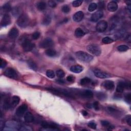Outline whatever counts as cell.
Masks as SVG:
<instances>
[{
  "label": "cell",
  "mask_w": 131,
  "mask_h": 131,
  "mask_svg": "<svg viewBox=\"0 0 131 131\" xmlns=\"http://www.w3.org/2000/svg\"><path fill=\"white\" fill-rule=\"evenodd\" d=\"M75 55L79 60L85 63H90L93 59V57L92 55L84 52V51H78V52H76Z\"/></svg>",
  "instance_id": "6da1fadb"
},
{
  "label": "cell",
  "mask_w": 131,
  "mask_h": 131,
  "mask_svg": "<svg viewBox=\"0 0 131 131\" xmlns=\"http://www.w3.org/2000/svg\"><path fill=\"white\" fill-rule=\"evenodd\" d=\"M29 20L27 15L26 14H22V15L18 17L17 21V24L18 26L22 28H24L28 26L29 25Z\"/></svg>",
  "instance_id": "7a4b0ae2"
},
{
  "label": "cell",
  "mask_w": 131,
  "mask_h": 131,
  "mask_svg": "<svg viewBox=\"0 0 131 131\" xmlns=\"http://www.w3.org/2000/svg\"><path fill=\"white\" fill-rule=\"evenodd\" d=\"M87 48L89 52L95 56H99L101 53L100 47L97 44H91L89 45Z\"/></svg>",
  "instance_id": "3957f363"
},
{
  "label": "cell",
  "mask_w": 131,
  "mask_h": 131,
  "mask_svg": "<svg viewBox=\"0 0 131 131\" xmlns=\"http://www.w3.org/2000/svg\"><path fill=\"white\" fill-rule=\"evenodd\" d=\"M22 45L23 49L26 52H29L34 47L33 44H32V42L28 39H25L23 41Z\"/></svg>",
  "instance_id": "277c9868"
},
{
  "label": "cell",
  "mask_w": 131,
  "mask_h": 131,
  "mask_svg": "<svg viewBox=\"0 0 131 131\" xmlns=\"http://www.w3.org/2000/svg\"><path fill=\"white\" fill-rule=\"evenodd\" d=\"M54 42L52 40L49 38H47L41 41L40 44V47L43 48H48L53 47Z\"/></svg>",
  "instance_id": "5b68a950"
},
{
  "label": "cell",
  "mask_w": 131,
  "mask_h": 131,
  "mask_svg": "<svg viewBox=\"0 0 131 131\" xmlns=\"http://www.w3.org/2000/svg\"><path fill=\"white\" fill-rule=\"evenodd\" d=\"M107 23L104 21H100L98 22L96 26V30L99 32H103L105 31L107 28Z\"/></svg>",
  "instance_id": "8992f818"
},
{
  "label": "cell",
  "mask_w": 131,
  "mask_h": 131,
  "mask_svg": "<svg viewBox=\"0 0 131 131\" xmlns=\"http://www.w3.org/2000/svg\"><path fill=\"white\" fill-rule=\"evenodd\" d=\"M4 74L7 77L10 78L16 79L17 77V74L16 71L11 68H7L5 71Z\"/></svg>",
  "instance_id": "52a82bcc"
},
{
  "label": "cell",
  "mask_w": 131,
  "mask_h": 131,
  "mask_svg": "<svg viewBox=\"0 0 131 131\" xmlns=\"http://www.w3.org/2000/svg\"><path fill=\"white\" fill-rule=\"evenodd\" d=\"M130 87L131 85L130 83L128 84L127 82H119L116 87V92L118 93H123L125 88H130Z\"/></svg>",
  "instance_id": "ba28073f"
},
{
  "label": "cell",
  "mask_w": 131,
  "mask_h": 131,
  "mask_svg": "<svg viewBox=\"0 0 131 131\" xmlns=\"http://www.w3.org/2000/svg\"><path fill=\"white\" fill-rule=\"evenodd\" d=\"M104 16V13L102 11L98 10L92 15L91 17V21L93 22H96L99 21Z\"/></svg>",
  "instance_id": "9c48e42d"
},
{
  "label": "cell",
  "mask_w": 131,
  "mask_h": 131,
  "mask_svg": "<svg viewBox=\"0 0 131 131\" xmlns=\"http://www.w3.org/2000/svg\"><path fill=\"white\" fill-rule=\"evenodd\" d=\"M10 23H11L10 16L7 13L5 14L1 22V27H6L9 25H10Z\"/></svg>",
  "instance_id": "30bf717a"
},
{
  "label": "cell",
  "mask_w": 131,
  "mask_h": 131,
  "mask_svg": "<svg viewBox=\"0 0 131 131\" xmlns=\"http://www.w3.org/2000/svg\"><path fill=\"white\" fill-rule=\"evenodd\" d=\"M28 109V106L26 105L25 104H23L20 106L18 108L16 109V114L17 116L21 117L23 115H24L25 113V112Z\"/></svg>",
  "instance_id": "8fae6325"
},
{
  "label": "cell",
  "mask_w": 131,
  "mask_h": 131,
  "mask_svg": "<svg viewBox=\"0 0 131 131\" xmlns=\"http://www.w3.org/2000/svg\"><path fill=\"white\" fill-rule=\"evenodd\" d=\"M94 73L96 77L101 79L109 78V77H110V75L109 74H107L105 72H103L99 70H95L94 71Z\"/></svg>",
  "instance_id": "7c38bea8"
},
{
  "label": "cell",
  "mask_w": 131,
  "mask_h": 131,
  "mask_svg": "<svg viewBox=\"0 0 131 131\" xmlns=\"http://www.w3.org/2000/svg\"><path fill=\"white\" fill-rule=\"evenodd\" d=\"M84 17V14L82 11H79L74 14L73 16V19L75 22H81Z\"/></svg>",
  "instance_id": "4fadbf2b"
},
{
  "label": "cell",
  "mask_w": 131,
  "mask_h": 131,
  "mask_svg": "<svg viewBox=\"0 0 131 131\" xmlns=\"http://www.w3.org/2000/svg\"><path fill=\"white\" fill-rule=\"evenodd\" d=\"M107 9L110 12H115L118 9V4L115 1H111L107 4Z\"/></svg>",
  "instance_id": "5bb4252c"
},
{
  "label": "cell",
  "mask_w": 131,
  "mask_h": 131,
  "mask_svg": "<svg viewBox=\"0 0 131 131\" xmlns=\"http://www.w3.org/2000/svg\"><path fill=\"white\" fill-rule=\"evenodd\" d=\"M102 85L106 89L110 91L113 90L115 87L114 82L111 81H105L104 83H103Z\"/></svg>",
  "instance_id": "9a60e30c"
},
{
  "label": "cell",
  "mask_w": 131,
  "mask_h": 131,
  "mask_svg": "<svg viewBox=\"0 0 131 131\" xmlns=\"http://www.w3.org/2000/svg\"><path fill=\"white\" fill-rule=\"evenodd\" d=\"M18 34H19V32L16 28H13L8 33V36L11 39H16Z\"/></svg>",
  "instance_id": "2e32d148"
},
{
  "label": "cell",
  "mask_w": 131,
  "mask_h": 131,
  "mask_svg": "<svg viewBox=\"0 0 131 131\" xmlns=\"http://www.w3.org/2000/svg\"><path fill=\"white\" fill-rule=\"evenodd\" d=\"M126 34V31L124 29H120L116 32L114 34V38L116 40H118L123 38L125 36Z\"/></svg>",
  "instance_id": "e0dca14e"
},
{
  "label": "cell",
  "mask_w": 131,
  "mask_h": 131,
  "mask_svg": "<svg viewBox=\"0 0 131 131\" xmlns=\"http://www.w3.org/2000/svg\"><path fill=\"white\" fill-rule=\"evenodd\" d=\"M20 101V98L17 96H13L10 100L11 107H15L16 106Z\"/></svg>",
  "instance_id": "ac0fdd59"
},
{
  "label": "cell",
  "mask_w": 131,
  "mask_h": 131,
  "mask_svg": "<svg viewBox=\"0 0 131 131\" xmlns=\"http://www.w3.org/2000/svg\"><path fill=\"white\" fill-rule=\"evenodd\" d=\"M83 70V68L81 65H74L70 68V71L73 73H79L82 72Z\"/></svg>",
  "instance_id": "d6986e66"
},
{
  "label": "cell",
  "mask_w": 131,
  "mask_h": 131,
  "mask_svg": "<svg viewBox=\"0 0 131 131\" xmlns=\"http://www.w3.org/2000/svg\"><path fill=\"white\" fill-rule=\"evenodd\" d=\"M107 111L108 112V113L112 115H114V116H119L120 114V111L117 110V109L115 108V107H112V106H109L107 108Z\"/></svg>",
  "instance_id": "ffe728a7"
},
{
  "label": "cell",
  "mask_w": 131,
  "mask_h": 131,
  "mask_svg": "<svg viewBox=\"0 0 131 131\" xmlns=\"http://www.w3.org/2000/svg\"><path fill=\"white\" fill-rule=\"evenodd\" d=\"M6 128H10L8 129V130H15V129H14V128L18 127V124L16 122V121H9L6 123Z\"/></svg>",
  "instance_id": "44dd1931"
},
{
  "label": "cell",
  "mask_w": 131,
  "mask_h": 131,
  "mask_svg": "<svg viewBox=\"0 0 131 131\" xmlns=\"http://www.w3.org/2000/svg\"><path fill=\"white\" fill-rule=\"evenodd\" d=\"M80 95L83 98H91L93 96V93L90 90H85L82 91Z\"/></svg>",
  "instance_id": "7402d4cb"
},
{
  "label": "cell",
  "mask_w": 131,
  "mask_h": 131,
  "mask_svg": "<svg viewBox=\"0 0 131 131\" xmlns=\"http://www.w3.org/2000/svg\"><path fill=\"white\" fill-rule=\"evenodd\" d=\"M24 120L27 123H32L34 120V117L30 112H27L24 115Z\"/></svg>",
  "instance_id": "603a6c76"
},
{
  "label": "cell",
  "mask_w": 131,
  "mask_h": 131,
  "mask_svg": "<svg viewBox=\"0 0 131 131\" xmlns=\"http://www.w3.org/2000/svg\"><path fill=\"white\" fill-rule=\"evenodd\" d=\"M45 53L49 57H54L55 56H56V55H57V52L55 50L49 48L46 50Z\"/></svg>",
  "instance_id": "cb8c5ba5"
},
{
  "label": "cell",
  "mask_w": 131,
  "mask_h": 131,
  "mask_svg": "<svg viewBox=\"0 0 131 131\" xmlns=\"http://www.w3.org/2000/svg\"><path fill=\"white\" fill-rule=\"evenodd\" d=\"M12 14L14 16H18L19 17L21 15V10L20 8L17 7H14L12 9Z\"/></svg>",
  "instance_id": "d4e9b609"
},
{
  "label": "cell",
  "mask_w": 131,
  "mask_h": 131,
  "mask_svg": "<svg viewBox=\"0 0 131 131\" xmlns=\"http://www.w3.org/2000/svg\"><path fill=\"white\" fill-rule=\"evenodd\" d=\"M36 7L39 10L42 11L45 10L47 7V4L44 2H39V3H37Z\"/></svg>",
  "instance_id": "484cf974"
},
{
  "label": "cell",
  "mask_w": 131,
  "mask_h": 131,
  "mask_svg": "<svg viewBox=\"0 0 131 131\" xmlns=\"http://www.w3.org/2000/svg\"><path fill=\"white\" fill-rule=\"evenodd\" d=\"M75 35L77 37H82L85 35V32L80 28H78L75 31Z\"/></svg>",
  "instance_id": "4316f807"
},
{
  "label": "cell",
  "mask_w": 131,
  "mask_h": 131,
  "mask_svg": "<svg viewBox=\"0 0 131 131\" xmlns=\"http://www.w3.org/2000/svg\"><path fill=\"white\" fill-rule=\"evenodd\" d=\"M12 8H11V5L7 3H6L2 7V9L5 12H9L12 10Z\"/></svg>",
  "instance_id": "83f0119b"
},
{
  "label": "cell",
  "mask_w": 131,
  "mask_h": 131,
  "mask_svg": "<svg viewBox=\"0 0 131 131\" xmlns=\"http://www.w3.org/2000/svg\"><path fill=\"white\" fill-rule=\"evenodd\" d=\"M51 22V17L49 16H46L44 17L43 22H42V24L44 25H48L50 24Z\"/></svg>",
  "instance_id": "f1b7e54d"
},
{
  "label": "cell",
  "mask_w": 131,
  "mask_h": 131,
  "mask_svg": "<svg viewBox=\"0 0 131 131\" xmlns=\"http://www.w3.org/2000/svg\"><path fill=\"white\" fill-rule=\"evenodd\" d=\"M27 63H28V66L31 69L36 71V70L37 69V65H36V64L33 61V60H28V61Z\"/></svg>",
  "instance_id": "f546056e"
},
{
  "label": "cell",
  "mask_w": 131,
  "mask_h": 131,
  "mask_svg": "<svg viewBox=\"0 0 131 131\" xmlns=\"http://www.w3.org/2000/svg\"><path fill=\"white\" fill-rule=\"evenodd\" d=\"M113 41H114V40L112 38H111V37H108V36L105 37L102 40V43L104 44H111L112 43H113Z\"/></svg>",
  "instance_id": "4dcf8cb0"
},
{
  "label": "cell",
  "mask_w": 131,
  "mask_h": 131,
  "mask_svg": "<svg viewBox=\"0 0 131 131\" xmlns=\"http://www.w3.org/2000/svg\"><path fill=\"white\" fill-rule=\"evenodd\" d=\"M117 49L118 51H120V52H124V51H127V50H128L129 49V47L127 45H121L118 46Z\"/></svg>",
  "instance_id": "1f68e13d"
},
{
  "label": "cell",
  "mask_w": 131,
  "mask_h": 131,
  "mask_svg": "<svg viewBox=\"0 0 131 131\" xmlns=\"http://www.w3.org/2000/svg\"><path fill=\"white\" fill-rule=\"evenodd\" d=\"M91 82V79L89 77H84L81 80V84L82 85H86Z\"/></svg>",
  "instance_id": "d6a6232c"
},
{
  "label": "cell",
  "mask_w": 131,
  "mask_h": 131,
  "mask_svg": "<svg viewBox=\"0 0 131 131\" xmlns=\"http://www.w3.org/2000/svg\"><path fill=\"white\" fill-rule=\"evenodd\" d=\"M97 8V5L95 3H91L88 7V10L90 12H93Z\"/></svg>",
  "instance_id": "836d02e7"
},
{
  "label": "cell",
  "mask_w": 131,
  "mask_h": 131,
  "mask_svg": "<svg viewBox=\"0 0 131 131\" xmlns=\"http://www.w3.org/2000/svg\"><path fill=\"white\" fill-rule=\"evenodd\" d=\"M46 75L50 78H53L55 77V73L52 70H48L46 71Z\"/></svg>",
  "instance_id": "e575fe53"
},
{
  "label": "cell",
  "mask_w": 131,
  "mask_h": 131,
  "mask_svg": "<svg viewBox=\"0 0 131 131\" xmlns=\"http://www.w3.org/2000/svg\"><path fill=\"white\" fill-rule=\"evenodd\" d=\"M97 97L100 100H104L106 98V96L105 94L101 92H99L97 94Z\"/></svg>",
  "instance_id": "d590c367"
},
{
  "label": "cell",
  "mask_w": 131,
  "mask_h": 131,
  "mask_svg": "<svg viewBox=\"0 0 131 131\" xmlns=\"http://www.w3.org/2000/svg\"><path fill=\"white\" fill-rule=\"evenodd\" d=\"M56 74H57V76L60 78H63L65 75V73L64 71L63 70H61V69L58 70L57 71V72H56Z\"/></svg>",
  "instance_id": "8d00e7d4"
},
{
  "label": "cell",
  "mask_w": 131,
  "mask_h": 131,
  "mask_svg": "<svg viewBox=\"0 0 131 131\" xmlns=\"http://www.w3.org/2000/svg\"><path fill=\"white\" fill-rule=\"evenodd\" d=\"M82 2L83 1H82V0H76V1H74L73 2L72 5L75 7H78L81 5Z\"/></svg>",
  "instance_id": "74e56055"
},
{
  "label": "cell",
  "mask_w": 131,
  "mask_h": 131,
  "mask_svg": "<svg viewBox=\"0 0 131 131\" xmlns=\"http://www.w3.org/2000/svg\"><path fill=\"white\" fill-rule=\"evenodd\" d=\"M62 11L65 13H68L70 12V8L69 6L68 5H64L62 7Z\"/></svg>",
  "instance_id": "f35d334b"
},
{
  "label": "cell",
  "mask_w": 131,
  "mask_h": 131,
  "mask_svg": "<svg viewBox=\"0 0 131 131\" xmlns=\"http://www.w3.org/2000/svg\"><path fill=\"white\" fill-rule=\"evenodd\" d=\"M40 35H41V34L39 32H35L32 35V38L34 40H36L39 38V37H40Z\"/></svg>",
  "instance_id": "ab89813d"
},
{
  "label": "cell",
  "mask_w": 131,
  "mask_h": 131,
  "mask_svg": "<svg viewBox=\"0 0 131 131\" xmlns=\"http://www.w3.org/2000/svg\"><path fill=\"white\" fill-rule=\"evenodd\" d=\"M88 127L92 129H96V127H97V125L96 124V123H95L94 122H93V121H91L89 123H88Z\"/></svg>",
  "instance_id": "60d3db41"
},
{
  "label": "cell",
  "mask_w": 131,
  "mask_h": 131,
  "mask_svg": "<svg viewBox=\"0 0 131 131\" xmlns=\"http://www.w3.org/2000/svg\"><path fill=\"white\" fill-rule=\"evenodd\" d=\"M97 7L99 8V11H101V10L105 8V3L104 2H99L98 3V5Z\"/></svg>",
  "instance_id": "b9f144b4"
},
{
  "label": "cell",
  "mask_w": 131,
  "mask_h": 131,
  "mask_svg": "<svg viewBox=\"0 0 131 131\" xmlns=\"http://www.w3.org/2000/svg\"><path fill=\"white\" fill-rule=\"evenodd\" d=\"M125 99L127 102L130 104L131 100V93H128V94H126L125 95Z\"/></svg>",
  "instance_id": "7bdbcfd3"
},
{
  "label": "cell",
  "mask_w": 131,
  "mask_h": 131,
  "mask_svg": "<svg viewBox=\"0 0 131 131\" xmlns=\"http://www.w3.org/2000/svg\"><path fill=\"white\" fill-rule=\"evenodd\" d=\"M101 124L106 127H110V123L109 121L106 120H102L101 121Z\"/></svg>",
  "instance_id": "ee69618b"
},
{
  "label": "cell",
  "mask_w": 131,
  "mask_h": 131,
  "mask_svg": "<svg viewBox=\"0 0 131 131\" xmlns=\"http://www.w3.org/2000/svg\"><path fill=\"white\" fill-rule=\"evenodd\" d=\"M48 4H49V6L50 7H52V8H55L56 6H57V3H55V1H49Z\"/></svg>",
  "instance_id": "f6af8a7d"
},
{
  "label": "cell",
  "mask_w": 131,
  "mask_h": 131,
  "mask_svg": "<svg viewBox=\"0 0 131 131\" xmlns=\"http://www.w3.org/2000/svg\"><path fill=\"white\" fill-rule=\"evenodd\" d=\"M19 131H32V129L28 127H20V128L18 129Z\"/></svg>",
  "instance_id": "bcb514c9"
},
{
  "label": "cell",
  "mask_w": 131,
  "mask_h": 131,
  "mask_svg": "<svg viewBox=\"0 0 131 131\" xmlns=\"http://www.w3.org/2000/svg\"><path fill=\"white\" fill-rule=\"evenodd\" d=\"M93 106L94 108L95 109V110H96V111H98L99 109V104H98V102L97 101H95V102L93 103Z\"/></svg>",
  "instance_id": "7dc6e473"
},
{
  "label": "cell",
  "mask_w": 131,
  "mask_h": 131,
  "mask_svg": "<svg viewBox=\"0 0 131 131\" xmlns=\"http://www.w3.org/2000/svg\"><path fill=\"white\" fill-rule=\"evenodd\" d=\"M125 120H126V122L130 126H131V117L130 115H128L126 117Z\"/></svg>",
  "instance_id": "c3c4849f"
},
{
  "label": "cell",
  "mask_w": 131,
  "mask_h": 131,
  "mask_svg": "<svg viewBox=\"0 0 131 131\" xmlns=\"http://www.w3.org/2000/svg\"><path fill=\"white\" fill-rule=\"evenodd\" d=\"M7 65V62L5 61V60L1 58V68L3 69Z\"/></svg>",
  "instance_id": "681fc988"
},
{
  "label": "cell",
  "mask_w": 131,
  "mask_h": 131,
  "mask_svg": "<svg viewBox=\"0 0 131 131\" xmlns=\"http://www.w3.org/2000/svg\"><path fill=\"white\" fill-rule=\"evenodd\" d=\"M67 81L69 82H73L74 81V77L72 75H69L67 77Z\"/></svg>",
  "instance_id": "f907efd6"
},
{
  "label": "cell",
  "mask_w": 131,
  "mask_h": 131,
  "mask_svg": "<svg viewBox=\"0 0 131 131\" xmlns=\"http://www.w3.org/2000/svg\"><path fill=\"white\" fill-rule=\"evenodd\" d=\"M125 40L129 42V43H130L131 41V34H129L127 37H126Z\"/></svg>",
  "instance_id": "816d5d0a"
},
{
  "label": "cell",
  "mask_w": 131,
  "mask_h": 131,
  "mask_svg": "<svg viewBox=\"0 0 131 131\" xmlns=\"http://www.w3.org/2000/svg\"><path fill=\"white\" fill-rule=\"evenodd\" d=\"M82 114L83 115V116H87L88 115V112L86 111H85V110H82Z\"/></svg>",
  "instance_id": "f5cc1de1"
},
{
  "label": "cell",
  "mask_w": 131,
  "mask_h": 131,
  "mask_svg": "<svg viewBox=\"0 0 131 131\" xmlns=\"http://www.w3.org/2000/svg\"><path fill=\"white\" fill-rule=\"evenodd\" d=\"M57 82L58 83H65L64 81H63V79H58V80L57 81Z\"/></svg>",
  "instance_id": "db71d44e"
}]
</instances>
